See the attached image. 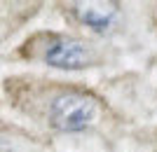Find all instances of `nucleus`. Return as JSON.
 <instances>
[{"label":"nucleus","mask_w":157,"mask_h":152,"mask_svg":"<svg viewBox=\"0 0 157 152\" xmlns=\"http://www.w3.org/2000/svg\"><path fill=\"white\" fill-rule=\"evenodd\" d=\"M21 52L38 59L42 63L66 70H78L98 63V54L92 45H87L85 40L71 38V35H59V33H40L26 42Z\"/></svg>","instance_id":"f257e3e1"},{"label":"nucleus","mask_w":157,"mask_h":152,"mask_svg":"<svg viewBox=\"0 0 157 152\" xmlns=\"http://www.w3.org/2000/svg\"><path fill=\"white\" fill-rule=\"evenodd\" d=\"M98 117V103L94 96L80 89H66L49 103V122L59 131H82Z\"/></svg>","instance_id":"f03ea898"},{"label":"nucleus","mask_w":157,"mask_h":152,"mask_svg":"<svg viewBox=\"0 0 157 152\" xmlns=\"http://www.w3.org/2000/svg\"><path fill=\"white\" fill-rule=\"evenodd\" d=\"M75 14L78 19L85 24V26L94 28V31H105L110 28L115 14H117V7L113 2H87V5H78L75 7Z\"/></svg>","instance_id":"7ed1b4c3"}]
</instances>
